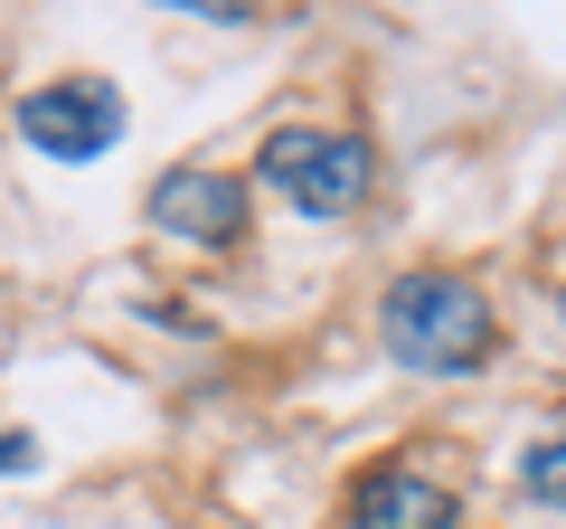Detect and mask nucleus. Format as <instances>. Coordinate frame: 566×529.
<instances>
[{
	"mask_svg": "<svg viewBox=\"0 0 566 529\" xmlns=\"http://www.w3.org/2000/svg\"><path fill=\"white\" fill-rule=\"evenodd\" d=\"M378 341L387 360L424 369V378H463V369L491 360V303L463 284V274H397L378 293Z\"/></svg>",
	"mask_w": 566,
	"mask_h": 529,
	"instance_id": "obj_1",
	"label": "nucleus"
},
{
	"mask_svg": "<svg viewBox=\"0 0 566 529\" xmlns=\"http://www.w3.org/2000/svg\"><path fill=\"white\" fill-rule=\"evenodd\" d=\"M255 170H264V189L293 199L303 218H349V208L368 199V180H378V162H368L359 133H322V123H283V133H264Z\"/></svg>",
	"mask_w": 566,
	"mask_h": 529,
	"instance_id": "obj_2",
	"label": "nucleus"
},
{
	"mask_svg": "<svg viewBox=\"0 0 566 529\" xmlns=\"http://www.w3.org/2000/svg\"><path fill=\"white\" fill-rule=\"evenodd\" d=\"M20 143L39 162H95L123 143V95L104 76H57L39 95H20Z\"/></svg>",
	"mask_w": 566,
	"mask_h": 529,
	"instance_id": "obj_3",
	"label": "nucleus"
},
{
	"mask_svg": "<svg viewBox=\"0 0 566 529\" xmlns=\"http://www.w3.org/2000/svg\"><path fill=\"white\" fill-rule=\"evenodd\" d=\"M142 218L180 246H237L245 237V180H227V170H161Z\"/></svg>",
	"mask_w": 566,
	"mask_h": 529,
	"instance_id": "obj_4",
	"label": "nucleus"
},
{
	"mask_svg": "<svg viewBox=\"0 0 566 529\" xmlns=\"http://www.w3.org/2000/svg\"><path fill=\"white\" fill-rule=\"evenodd\" d=\"M349 529H453V491L416 464H378L349 483Z\"/></svg>",
	"mask_w": 566,
	"mask_h": 529,
	"instance_id": "obj_5",
	"label": "nucleus"
},
{
	"mask_svg": "<svg viewBox=\"0 0 566 529\" xmlns=\"http://www.w3.org/2000/svg\"><path fill=\"white\" fill-rule=\"evenodd\" d=\"M520 483L538 491L547 510H566V435H538V445L520 454Z\"/></svg>",
	"mask_w": 566,
	"mask_h": 529,
	"instance_id": "obj_6",
	"label": "nucleus"
},
{
	"mask_svg": "<svg viewBox=\"0 0 566 529\" xmlns=\"http://www.w3.org/2000/svg\"><path fill=\"white\" fill-rule=\"evenodd\" d=\"M151 10H189V20H227V29L264 20V0H151Z\"/></svg>",
	"mask_w": 566,
	"mask_h": 529,
	"instance_id": "obj_7",
	"label": "nucleus"
},
{
	"mask_svg": "<svg viewBox=\"0 0 566 529\" xmlns=\"http://www.w3.org/2000/svg\"><path fill=\"white\" fill-rule=\"evenodd\" d=\"M29 464H39V445H29L20 426H0V473H29Z\"/></svg>",
	"mask_w": 566,
	"mask_h": 529,
	"instance_id": "obj_8",
	"label": "nucleus"
},
{
	"mask_svg": "<svg viewBox=\"0 0 566 529\" xmlns=\"http://www.w3.org/2000/svg\"><path fill=\"white\" fill-rule=\"evenodd\" d=\"M557 312H566V303H557Z\"/></svg>",
	"mask_w": 566,
	"mask_h": 529,
	"instance_id": "obj_9",
	"label": "nucleus"
}]
</instances>
